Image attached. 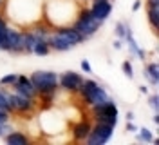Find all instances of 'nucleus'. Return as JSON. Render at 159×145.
Segmentation results:
<instances>
[{"label":"nucleus","instance_id":"16","mask_svg":"<svg viewBox=\"0 0 159 145\" xmlns=\"http://www.w3.org/2000/svg\"><path fill=\"white\" fill-rule=\"evenodd\" d=\"M36 42H38V38L34 36V33L33 31H25L24 33V53H33Z\"/></svg>","mask_w":159,"mask_h":145},{"label":"nucleus","instance_id":"29","mask_svg":"<svg viewBox=\"0 0 159 145\" xmlns=\"http://www.w3.org/2000/svg\"><path fill=\"white\" fill-rule=\"evenodd\" d=\"M6 31H7V24H6V20L0 17V36L6 35Z\"/></svg>","mask_w":159,"mask_h":145},{"label":"nucleus","instance_id":"6","mask_svg":"<svg viewBox=\"0 0 159 145\" xmlns=\"http://www.w3.org/2000/svg\"><path fill=\"white\" fill-rule=\"evenodd\" d=\"M83 100H85L90 107H98V105H103V104L110 102V96H109V93L98 84L92 91H89L87 94H83Z\"/></svg>","mask_w":159,"mask_h":145},{"label":"nucleus","instance_id":"15","mask_svg":"<svg viewBox=\"0 0 159 145\" xmlns=\"http://www.w3.org/2000/svg\"><path fill=\"white\" fill-rule=\"evenodd\" d=\"M145 78L148 80L152 85H157L159 69H157V64H156V62H152V64H147V67H145Z\"/></svg>","mask_w":159,"mask_h":145},{"label":"nucleus","instance_id":"5","mask_svg":"<svg viewBox=\"0 0 159 145\" xmlns=\"http://www.w3.org/2000/svg\"><path fill=\"white\" fill-rule=\"evenodd\" d=\"M83 84V78L80 73H74V71H67V73H63L61 76H60V87L61 89H65V91H76L78 93L80 87Z\"/></svg>","mask_w":159,"mask_h":145},{"label":"nucleus","instance_id":"17","mask_svg":"<svg viewBox=\"0 0 159 145\" xmlns=\"http://www.w3.org/2000/svg\"><path fill=\"white\" fill-rule=\"evenodd\" d=\"M147 17H148L150 26L154 29L159 27V6H148L147 7Z\"/></svg>","mask_w":159,"mask_h":145},{"label":"nucleus","instance_id":"12","mask_svg":"<svg viewBox=\"0 0 159 145\" xmlns=\"http://www.w3.org/2000/svg\"><path fill=\"white\" fill-rule=\"evenodd\" d=\"M54 33H58L60 36H63V38L67 40V42H69L72 47H74V46H78V44H81V42L85 40L74 27H63V29H58V31H54Z\"/></svg>","mask_w":159,"mask_h":145},{"label":"nucleus","instance_id":"9","mask_svg":"<svg viewBox=\"0 0 159 145\" xmlns=\"http://www.w3.org/2000/svg\"><path fill=\"white\" fill-rule=\"evenodd\" d=\"M15 93H18V94H24V96L31 98V100H34L36 94H38V91H36V87L33 85V82H31L27 76H20L18 75V80L15 82Z\"/></svg>","mask_w":159,"mask_h":145},{"label":"nucleus","instance_id":"35","mask_svg":"<svg viewBox=\"0 0 159 145\" xmlns=\"http://www.w3.org/2000/svg\"><path fill=\"white\" fill-rule=\"evenodd\" d=\"M127 120H129V122H132V120H134V114H132V113H129V114H127Z\"/></svg>","mask_w":159,"mask_h":145},{"label":"nucleus","instance_id":"10","mask_svg":"<svg viewBox=\"0 0 159 145\" xmlns=\"http://www.w3.org/2000/svg\"><path fill=\"white\" fill-rule=\"evenodd\" d=\"M9 104L13 113H27L33 109V100L18 93H11L9 94Z\"/></svg>","mask_w":159,"mask_h":145},{"label":"nucleus","instance_id":"32","mask_svg":"<svg viewBox=\"0 0 159 145\" xmlns=\"http://www.w3.org/2000/svg\"><path fill=\"white\" fill-rule=\"evenodd\" d=\"M147 6H159V0H147Z\"/></svg>","mask_w":159,"mask_h":145},{"label":"nucleus","instance_id":"24","mask_svg":"<svg viewBox=\"0 0 159 145\" xmlns=\"http://www.w3.org/2000/svg\"><path fill=\"white\" fill-rule=\"evenodd\" d=\"M11 131H13V127L9 125V122H2V123H0V138L7 136Z\"/></svg>","mask_w":159,"mask_h":145},{"label":"nucleus","instance_id":"23","mask_svg":"<svg viewBox=\"0 0 159 145\" xmlns=\"http://www.w3.org/2000/svg\"><path fill=\"white\" fill-rule=\"evenodd\" d=\"M116 35H118L119 40L125 38V35H127V26H125L123 22H118V24H116Z\"/></svg>","mask_w":159,"mask_h":145},{"label":"nucleus","instance_id":"19","mask_svg":"<svg viewBox=\"0 0 159 145\" xmlns=\"http://www.w3.org/2000/svg\"><path fill=\"white\" fill-rule=\"evenodd\" d=\"M49 51H51V47L47 46V42H43V40H38L36 46H34V49H33V53L38 55V56H45V55H49Z\"/></svg>","mask_w":159,"mask_h":145},{"label":"nucleus","instance_id":"4","mask_svg":"<svg viewBox=\"0 0 159 145\" xmlns=\"http://www.w3.org/2000/svg\"><path fill=\"white\" fill-rule=\"evenodd\" d=\"M114 133V127L107 125V123H96L94 127H90V134L87 136V145H103L107 143Z\"/></svg>","mask_w":159,"mask_h":145},{"label":"nucleus","instance_id":"21","mask_svg":"<svg viewBox=\"0 0 159 145\" xmlns=\"http://www.w3.org/2000/svg\"><path fill=\"white\" fill-rule=\"evenodd\" d=\"M16 80H18V75L16 73H11V75H6V76L0 78V85H15Z\"/></svg>","mask_w":159,"mask_h":145},{"label":"nucleus","instance_id":"25","mask_svg":"<svg viewBox=\"0 0 159 145\" xmlns=\"http://www.w3.org/2000/svg\"><path fill=\"white\" fill-rule=\"evenodd\" d=\"M0 51H9V42H7V35L0 36Z\"/></svg>","mask_w":159,"mask_h":145},{"label":"nucleus","instance_id":"20","mask_svg":"<svg viewBox=\"0 0 159 145\" xmlns=\"http://www.w3.org/2000/svg\"><path fill=\"white\" fill-rule=\"evenodd\" d=\"M127 40H129V49H130V53H132V55H136L138 58H145V53H143V51L138 47V44H136L134 36H132V35H129V36H127Z\"/></svg>","mask_w":159,"mask_h":145},{"label":"nucleus","instance_id":"13","mask_svg":"<svg viewBox=\"0 0 159 145\" xmlns=\"http://www.w3.org/2000/svg\"><path fill=\"white\" fill-rule=\"evenodd\" d=\"M90 134V123L89 122H80L72 127V138L76 142H85L87 136Z\"/></svg>","mask_w":159,"mask_h":145},{"label":"nucleus","instance_id":"26","mask_svg":"<svg viewBox=\"0 0 159 145\" xmlns=\"http://www.w3.org/2000/svg\"><path fill=\"white\" fill-rule=\"evenodd\" d=\"M123 71H125L127 78H134V71H132V65H130V62H125V64H123Z\"/></svg>","mask_w":159,"mask_h":145},{"label":"nucleus","instance_id":"14","mask_svg":"<svg viewBox=\"0 0 159 145\" xmlns=\"http://www.w3.org/2000/svg\"><path fill=\"white\" fill-rule=\"evenodd\" d=\"M4 142L7 145H27L29 138L25 134H22L20 131H11L7 136H4Z\"/></svg>","mask_w":159,"mask_h":145},{"label":"nucleus","instance_id":"27","mask_svg":"<svg viewBox=\"0 0 159 145\" xmlns=\"http://www.w3.org/2000/svg\"><path fill=\"white\" fill-rule=\"evenodd\" d=\"M148 105L154 109V111H157V107H159V98L154 94V96H150L148 98Z\"/></svg>","mask_w":159,"mask_h":145},{"label":"nucleus","instance_id":"11","mask_svg":"<svg viewBox=\"0 0 159 145\" xmlns=\"http://www.w3.org/2000/svg\"><path fill=\"white\" fill-rule=\"evenodd\" d=\"M47 46L51 49H54V51H60V53H63V51H69L72 46H70L67 40L63 38V36H60L58 33H52L49 35V38H47Z\"/></svg>","mask_w":159,"mask_h":145},{"label":"nucleus","instance_id":"3","mask_svg":"<svg viewBox=\"0 0 159 145\" xmlns=\"http://www.w3.org/2000/svg\"><path fill=\"white\" fill-rule=\"evenodd\" d=\"M92 113H94L96 123H107L110 127H116L118 123V107L112 104V100L103 105L92 107Z\"/></svg>","mask_w":159,"mask_h":145},{"label":"nucleus","instance_id":"8","mask_svg":"<svg viewBox=\"0 0 159 145\" xmlns=\"http://www.w3.org/2000/svg\"><path fill=\"white\" fill-rule=\"evenodd\" d=\"M6 35H7V42H9V53L22 55L24 53V33H20L13 27H7Z\"/></svg>","mask_w":159,"mask_h":145},{"label":"nucleus","instance_id":"34","mask_svg":"<svg viewBox=\"0 0 159 145\" xmlns=\"http://www.w3.org/2000/svg\"><path fill=\"white\" fill-rule=\"evenodd\" d=\"M114 47H116V49H119V47H121V40H116V44H114Z\"/></svg>","mask_w":159,"mask_h":145},{"label":"nucleus","instance_id":"18","mask_svg":"<svg viewBox=\"0 0 159 145\" xmlns=\"http://www.w3.org/2000/svg\"><path fill=\"white\" fill-rule=\"evenodd\" d=\"M9 94L11 93H7L6 89H2V85H0V111H4V113H13V109H11V104H9Z\"/></svg>","mask_w":159,"mask_h":145},{"label":"nucleus","instance_id":"2","mask_svg":"<svg viewBox=\"0 0 159 145\" xmlns=\"http://www.w3.org/2000/svg\"><path fill=\"white\" fill-rule=\"evenodd\" d=\"M99 26H101V22H99V20H96L94 17H92L90 9H83L81 13H80L78 20L74 22V26H72V27L76 29L80 35H81L83 38L87 40V38H90V36H92V35L98 31Z\"/></svg>","mask_w":159,"mask_h":145},{"label":"nucleus","instance_id":"22","mask_svg":"<svg viewBox=\"0 0 159 145\" xmlns=\"http://www.w3.org/2000/svg\"><path fill=\"white\" fill-rule=\"evenodd\" d=\"M138 131H139V136H138L139 142H147L148 143V142L154 140V136H152V133H150L148 129H138Z\"/></svg>","mask_w":159,"mask_h":145},{"label":"nucleus","instance_id":"33","mask_svg":"<svg viewBox=\"0 0 159 145\" xmlns=\"http://www.w3.org/2000/svg\"><path fill=\"white\" fill-rule=\"evenodd\" d=\"M139 7H141V2H136V4H134V11H138Z\"/></svg>","mask_w":159,"mask_h":145},{"label":"nucleus","instance_id":"28","mask_svg":"<svg viewBox=\"0 0 159 145\" xmlns=\"http://www.w3.org/2000/svg\"><path fill=\"white\" fill-rule=\"evenodd\" d=\"M81 71H83V73H92V65H90L87 60L81 62Z\"/></svg>","mask_w":159,"mask_h":145},{"label":"nucleus","instance_id":"36","mask_svg":"<svg viewBox=\"0 0 159 145\" xmlns=\"http://www.w3.org/2000/svg\"><path fill=\"white\" fill-rule=\"evenodd\" d=\"M2 2H4V0H0V6H2Z\"/></svg>","mask_w":159,"mask_h":145},{"label":"nucleus","instance_id":"30","mask_svg":"<svg viewBox=\"0 0 159 145\" xmlns=\"http://www.w3.org/2000/svg\"><path fill=\"white\" fill-rule=\"evenodd\" d=\"M2 122H9V113L0 111V123H2Z\"/></svg>","mask_w":159,"mask_h":145},{"label":"nucleus","instance_id":"37","mask_svg":"<svg viewBox=\"0 0 159 145\" xmlns=\"http://www.w3.org/2000/svg\"><path fill=\"white\" fill-rule=\"evenodd\" d=\"M0 17H2V15H0Z\"/></svg>","mask_w":159,"mask_h":145},{"label":"nucleus","instance_id":"7","mask_svg":"<svg viewBox=\"0 0 159 145\" xmlns=\"http://www.w3.org/2000/svg\"><path fill=\"white\" fill-rule=\"evenodd\" d=\"M90 13H92L94 18L103 24L110 17V13H112V4H110L109 0H94L92 7H90Z\"/></svg>","mask_w":159,"mask_h":145},{"label":"nucleus","instance_id":"1","mask_svg":"<svg viewBox=\"0 0 159 145\" xmlns=\"http://www.w3.org/2000/svg\"><path fill=\"white\" fill-rule=\"evenodd\" d=\"M29 80L36 87L38 94H43V96H49L58 89V76L52 71H34Z\"/></svg>","mask_w":159,"mask_h":145},{"label":"nucleus","instance_id":"31","mask_svg":"<svg viewBox=\"0 0 159 145\" xmlns=\"http://www.w3.org/2000/svg\"><path fill=\"white\" fill-rule=\"evenodd\" d=\"M127 131H129V133H138V127L134 125V123H130V122H129V125H127Z\"/></svg>","mask_w":159,"mask_h":145}]
</instances>
